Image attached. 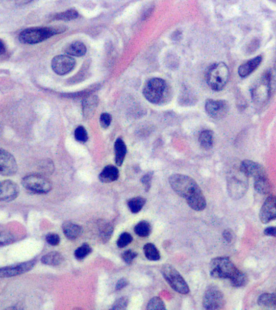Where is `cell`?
Segmentation results:
<instances>
[{"label": "cell", "mask_w": 276, "mask_h": 310, "mask_svg": "<svg viewBox=\"0 0 276 310\" xmlns=\"http://www.w3.org/2000/svg\"><path fill=\"white\" fill-rule=\"evenodd\" d=\"M120 176V172L117 167L114 166H107L99 176L100 181L102 182H112L117 181Z\"/></svg>", "instance_id": "obj_18"}, {"label": "cell", "mask_w": 276, "mask_h": 310, "mask_svg": "<svg viewBox=\"0 0 276 310\" xmlns=\"http://www.w3.org/2000/svg\"><path fill=\"white\" fill-rule=\"evenodd\" d=\"M247 178L248 177L242 171L241 175H232L230 178H228V189L231 197L239 199L244 196L248 187Z\"/></svg>", "instance_id": "obj_8"}, {"label": "cell", "mask_w": 276, "mask_h": 310, "mask_svg": "<svg viewBox=\"0 0 276 310\" xmlns=\"http://www.w3.org/2000/svg\"><path fill=\"white\" fill-rule=\"evenodd\" d=\"M146 205V199L142 197H135L128 201V206L132 213H137L142 209Z\"/></svg>", "instance_id": "obj_26"}, {"label": "cell", "mask_w": 276, "mask_h": 310, "mask_svg": "<svg viewBox=\"0 0 276 310\" xmlns=\"http://www.w3.org/2000/svg\"><path fill=\"white\" fill-rule=\"evenodd\" d=\"M273 295H274L275 299H276V291H275V292L274 293H273Z\"/></svg>", "instance_id": "obj_49"}, {"label": "cell", "mask_w": 276, "mask_h": 310, "mask_svg": "<svg viewBox=\"0 0 276 310\" xmlns=\"http://www.w3.org/2000/svg\"><path fill=\"white\" fill-rule=\"evenodd\" d=\"M210 275L216 279H228L230 281L239 271L235 265L227 257H218L211 261Z\"/></svg>", "instance_id": "obj_5"}, {"label": "cell", "mask_w": 276, "mask_h": 310, "mask_svg": "<svg viewBox=\"0 0 276 310\" xmlns=\"http://www.w3.org/2000/svg\"><path fill=\"white\" fill-rule=\"evenodd\" d=\"M97 105V99L96 98V96L93 97H87V99H85V101H83V109L85 112L87 111V113L90 111L95 109V107Z\"/></svg>", "instance_id": "obj_36"}, {"label": "cell", "mask_w": 276, "mask_h": 310, "mask_svg": "<svg viewBox=\"0 0 276 310\" xmlns=\"http://www.w3.org/2000/svg\"><path fill=\"white\" fill-rule=\"evenodd\" d=\"M152 178H153V173H151V172L146 174V175H145L142 178V182L145 187H146V191H148V190L151 188Z\"/></svg>", "instance_id": "obj_42"}, {"label": "cell", "mask_w": 276, "mask_h": 310, "mask_svg": "<svg viewBox=\"0 0 276 310\" xmlns=\"http://www.w3.org/2000/svg\"><path fill=\"white\" fill-rule=\"evenodd\" d=\"M259 218L262 223H269L276 219V196H269L265 201L259 212Z\"/></svg>", "instance_id": "obj_15"}, {"label": "cell", "mask_w": 276, "mask_h": 310, "mask_svg": "<svg viewBox=\"0 0 276 310\" xmlns=\"http://www.w3.org/2000/svg\"><path fill=\"white\" fill-rule=\"evenodd\" d=\"M46 241L51 246H57L59 244L60 237L56 233H49L46 236Z\"/></svg>", "instance_id": "obj_41"}, {"label": "cell", "mask_w": 276, "mask_h": 310, "mask_svg": "<svg viewBox=\"0 0 276 310\" xmlns=\"http://www.w3.org/2000/svg\"><path fill=\"white\" fill-rule=\"evenodd\" d=\"M223 238L226 242H228V243H230L233 239V231H231L230 230H226V231H224L223 234Z\"/></svg>", "instance_id": "obj_43"}, {"label": "cell", "mask_w": 276, "mask_h": 310, "mask_svg": "<svg viewBox=\"0 0 276 310\" xmlns=\"http://www.w3.org/2000/svg\"><path fill=\"white\" fill-rule=\"evenodd\" d=\"M134 231L140 237H148L151 232V224L149 223L148 221H140L139 223L135 226Z\"/></svg>", "instance_id": "obj_27"}, {"label": "cell", "mask_w": 276, "mask_h": 310, "mask_svg": "<svg viewBox=\"0 0 276 310\" xmlns=\"http://www.w3.org/2000/svg\"><path fill=\"white\" fill-rule=\"evenodd\" d=\"M52 69L59 76H65L70 73L75 66V60L68 55H58L52 60Z\"/></svg>", "instance_id": "obj_10"}, {"label": "cell", "mask_w": 276, "mask_h": 310, "mask_svg": "<svg viewBox=\"0 0 276 310\" xmlns=\"http://www.w3.org/2000/svg\"><path fill=\"white\" fill-rule=\"evenodd\" d=\"M63 260H64L63 256L56 251L47 254L41 258L42 263L49 265V266H57V265L61 264L63 262Z\"/></svg>", "instance_id": "obj_23"}, {"label": "cell", "mask_w": 276, "mask_h": 310, "mask_svg": "<svg viewBox=\"0 0 276 310\" xmlns=\"http://www.w3.org/2000/svg\"><path fill=\"white\" fill-rule=\"evenodd\" d=\"M126 153H127V147H126L125 143L121 138H118L115 142V154H116V163L119 167H121V165L123 164Z\"/></svg>", "instance_id": "obj_20"}, {"label": "cell", "mask_w": 276, "mask_h": 310, "mask_svg": "<svg viewBox=\"0 0 276 310\" xmlns=\"http://www.w3.org/2000/svg\"><path fill=\"white\" fill-rule=\"evenodd\" d=\"M143 250H144L145 256L149 260L157 261L161 258L159 251L157 247L152 243H147V244L145 245Z\"/></svg>", "instance_id": "obj_25"}, {"label": "cell", "mask_w": 276, "mask_h": 310, "mask_svg": "<svg viewBox=\"0 0 276 310\" xmlns=\"http://www.w3.org/2000/svg\"><path fill=\"white\" fill-rule=\"evenodd\" d=\"M13 240V236L10 232H0V246L10 244Z\"/></svg>", "instance_id": "obj_38"}, {"label": "cell", "mask_w": 276, "mask_h": 310, "mask_svg": "<svg viewBox=\"0 0 276 310\" xmlns=\"http://www.w3.org/2000/svg\"><path fill=\"white\" fill-rule=\"evenodd\" d=\"M199 142L205 150H209L213 146V132L211 130H204L199 137Z\"/></svg>", "instance_id": "obj_24"}, {"label": "cell", "mask_w": 276, "mask_h": 310, "mask_svg": "<svg viewBox=\"0 0 276 310\" xmlns=\"http://www.w3.org/2000/svg\"><path fill=\"white\" fill-rule=\"evenodd\" d=\"M128 285V281L126 279H121L120 281L117 282V286H116V289L121 290L124 287H126Z\"/></svg>", "instance_id": "obj_44"}, {"label": "cell", "mask_w": 276, "mask_h": 310, "mask_svg": "<svg viewBox=\"0 0 276 310\" xmlns=\"http://www.w3.org/2000/svg\"><path fill=\"white\" fill-rule=\"evenodd\" d=\"M147 310H165L166 306L162 299L158 297H153L149 301L148 306L146 307Z\"/></svg>", "instance_id": "obj_33"}, {"label": "cell", "mask_w": 276, "mask_h": 310, "mask_svg": "<svg viewBox=\"0 0 276 310\" xmlns=\"http://www.w3.org/2000/svg\"><path fill=\"white\" fill-rule=\"evenodd\" d=\"M2 129H3V128H2V125H1V124H0V135L2 134Z\"/></svg>", "instance_id": "obj_48"}, {"label": "cell", "mask_w": 276, "mask_h": 310, "mask_svg": "<svg viewBox=\"0 0 276 310\" xmlns=\"http://www.w3.org/2000/svg\"><path fill=\"white\" fill-rule=\"evenodd\" d=\"M145 98L154 104H161L169 98L170 88L165 80L159 78H153L149 80L143 88Z\"/></svg>", "instance_id": "obj_2"}, {"label": "cell", "mask_w": 276, "mask_h": 310, "mask_svg": "<svg viewBox=\"0 0 276 310\" xmlns=\"http://www.w3.org/2000/svg\"><path fill=\"white\" fill-rule=\"evenodd\" d=\"M20 189L16 183L11 181L0 182V201H12L18 196Z\"/></svg>", "instance_id": "obj_16"}, {"label": "cell", "mask_w": 276, "mask_h": 310, "mask_svg": "<svg viewBox=\"0 0 276 310\" xmlns=\"http://www.w3.org/2000/svg\"><path fill=\"white\" fill-rule=\"evenodd\" d=\"M128 305V300L127 297H121L115 301L113 306H112V310H125L127 308Z\"/></svg>", "instance_id": "obj_37"}, {"label": "cell", "mask_w": 276, "mask_h": 310, "mask_svg": "<svg viewBox=\"0 0 276 310\" xmlns=\"http://www.w3.org/2000/svg\"><path fill=\"white\" fill-rule=\"evenodd\" d=\"M240 169L247 177H252L253 180L267 176V171L262 165L251 160H244L242 162Z\"/></svg>", "instance_id": "obj_14"}, {"label": "cell", "mask_w": 276, "mask_h": 310, "mask_svg": "<svg viewBox=\"0 0 276 310\" xmlns=\"http://www.w3.org/2000/svg\"><path fill=\"white\" fill-rule=\"evenodd\" d=\"M172 189L178 196L186 199L187 204L195 211H202L207 206L206 199L197 182L189 176L175 174L169 178Z\"/></svg>", "instance_id": "obj_1"}, {"label": "cell", "mask_w": 276, "mask_h": 310, "mask_svg": "<svg viewBox=\"0 0 276 310\" xmlns=\"http://www.w3.org/2000/svg\"><path fill=\"white\" fill-rule=\"evenodd\" d=\"M162 276L175 291L181 294H187L190 289L183 276L177 270L170 264H166L162 268Z\"/></svg>", "instance_id": "obj_6"}, {"label": "cell", "mask_w": 276, "mask_h": 310, "mask_svg": "<svg viewBox=\"0 0 276 310\" xmlns=\"http://www.w3.org/2000/svg\"><path fill=\"white\" fill-rule=\"evenodd\" d=\"M225 298L218 287L211 286L206 290L203 299V308L206 310H221L225 306Z\"/></svg>", "instance_id": "obj_9"}, {"label": "cell", "mask_w": 276, "mask_h": 310, "mask_svg": "<svg viewBox=\"0 0 276 310\" xmlns=\"http://www.w3.org/2000/svg\"><path fill=\"white\" fill-rule=\"evenodd\" d=\"M205 110L212 118L221 119L228 112V104L225 101L208 100L205 103Z\"/></svg>", "instance_id": "obj_12"}, {"label": "cell", "mask_w": 276, "mask_h": 310, "mask_svg": "<svg viewBox=\"0 0 276 310\" xmlns=\"http://www.w3.org/2000/svg\"><path fill=\"white\" fill-rule=\"evenodd\" d=\"M17 171V163L12 154L0 148V175L13 176Z\"/></svg>", "instance_id": "obj_11"}, {"label": "cell", "mask_w": 276, "mask_h": 310, "mask_svg": "<svg viewBox=\"0 0 276 310\" xmlns=\"http://www.w3.org/2000/svg\"><path fill=\"white\" fill-rule=\"evenodd\" d=\"M229 77L228 66L223 62L215 63L208 68L206 80L208 86L216 91H222L226 87Z\"/></svg>", "instance_id": "obj_4"}, {"label": "cell", "mask_w": 276, "mask_h": 310, "mask_svg": "<svg viewBox=\"0 0 276 310\" xmlns=\"http://www.w3.org/2000/svg\"><path fill=\"white\" fill-rule=\"evenodd\" d=\"M230 282L231 284L233 285V287H243L245 285H247V282H248V277H247V274H245L244 272H242L239 270V271L236 274V276L233 279H231Z\"/></svg>", "instance_id": "obj_30"}, {"label": "cell", "mask_w": 276, "mask_h": 310, "mask_svg": "<svg viewBox=\"0 0 276 310\" xmlns=\"http://www.w3.org/2000/svg\"><path fill=\"white\" fill-rule=\"evenodd\" d=\"M32 1H33V0H15V2L18 6H24V5L28 4Z\"/></svg>", "instance_id": "obj_46"}, {"label": "cell", "mask_w": 276, "mask_h": 310, "mask_svg": "<svg viewBox=\"0 0 276 310\" xmlns=\"http://www.w3.org/2000/svg\"><path fill=\"white\" fill-rule=\"evenodd\" d=\"M112 232H113V227L111 224L103 222L100 226V234L101 239L103 240V242H107L110 239Z\"/></svg>", "instance_id": "obj_31"}, {"label": "cell", "mask_w": 276, "mask_h": 310, "mask_svg": "<svg viewBox=\"0 0 276 310\" xmlns=\"http://www.w3.org/2000/svg\"><path fill=\"white\" fill-rule=\"evenodd\" d=\"M5 52H6V46L2 41L0 40V55L4 54Z\"/></svg>", "instance_id": "obj_47"}, {"label": "cell", "mask_w": 276, "mask_h": 310, "mask_svg": "<svg viewBox=\"0 0 276 310\" xmlns=\"http://www.w3.org/2000/svg\"><path fill=\"white\" fill-rule=\"evenodd\" d=\"M35 261L22 262L19 264L8 266V267L0 268V278H7L12 276H19L21 274L26 273L32 269L35 266Z\"/></svg>", "instance_id": "obj_13"}, {"label": "cell", "mask_w": 276, "mask_h": 310, "mask_svg": "<svg viewBox=\"0 0 276 310\" xmlns=\"http://www.w3.org/2000/svg\"><path fill=\"white\" fill-rule=\"evenodd\" d=\"M62 230L65 236L70 240H75L82 234V230L81 226L72 222H66L62 226Z\"/></svg>", "instance_id": "obj_19"}, {"label": "cell", "mask_w": 276, "mask_h": 310, "mask_svg": "<svg viewBox=\"0 0 276 310\" xmlns=\"http://www.w3.org/2000/svg\"><path fill=\"white\" fill-rule=\"evenodd\" d=\"M258 306L263 307H276V301L273 293H263L258 299Z\"/></svg>", "instance_id": "obj_28"}, {"label": "cell", "mask_w": 276, "mask_h": 310, "mask_svg": "<svg viewBox=\"0 0 276 310\" xmlns=\"http://www.w3.org/2000/svg\"><path fill=\"white\" fill-rule=\"evenodd\" d=\"M137 254L135 251H132V250H128L126 251L122 254V258H123L124 262H125L128 264H130L131 262L134 260V258L137 257Z\"/></svg>", "instance_id": "obj_39"}, {"label": "cell", "mask_w": 276, "mask_h": 310, "mask_svg": "<svg viewBox=\"0 0 276 310\" xmlns=\"http://www.w3.org/2000/svg\"><path fill=\"white\" fill-rule=\"evenodd\" d=\"M261 62H262V57L258 56L252 60H250L244 64H242V66H240L239 69H238L239 76L242 78L249 76L251 74L253 73V71H255L256 69L258 68Z\"/></svg>", "instance_id": "obj_17"}, {"label": "cell", "mask_w": 276, "mask_h": 310, "mask_svg": "<svg viewBox=\"0 0 276 310\" xmlns=\"http://www.w3.org/2000/svg\"><path fill=\"white\" fill-rule=\"evenodd\" d=\"M100 122L101 127L103 129H107L109 127L112 122V116L108 113H103L101 114L100 118Z\"/></svg>", "instance_id": "obj_40"}, {"label": "cell", "mask_w": 276, "mask_h": 310, "mask_svg": "<svg viewBox=\"0 0 276 310\" xmlns=\"http://www.w3.org/2000/svg\"><path fill=\"white\" fill-rule=\"evenodd\" d=\"M254 189L256 192L262 195H266L269 193L272 190V186L271 182H269L268 177H261V178L256 179L254 180Z\"/></svg>", "instance_id": "obj_22"}, {"label": "cell", "mask_w": 276, "mask_h": 310, "mask_svg": "<svg viewBox=\"0 0 276 310\" xmlns=\"http://www.w3.org/2000/svg\"><path fill=\"white\" fill-rule=\"evenodd\" d=\"M132 242V235L128 232H125L119 237L118 240H117V246L120 248H124V247L128 246V244H130Z\"/></svg>", "instance_id": "obj_35"}, {"label": "cell", "mask_w": 276, "mask_h": 310, "mask_svg": "<svg viewBox=\"0 0 276 310\" xmlns=\"http://www.w3.org/2000/svg\"><path fill=\"white\" fill-rule=\"evenodd\" d=\"M66 52L67 54L75 57H82L84 56L87 52V47L84 44L80 41H75L71 45H69L66 49Z\"/></svg>", "instance_id": "obj_21"}, {"label": "cell", "mask_w": 276, "mask_h": 310, "mask_svg": "<svg viewBox=\"0 0 276 310\" xmlns=\"http://www.w3.org/2000/svg\"><path fill=\"white\" fill-rule=\"evenodd\" d=\"M62 27H30L24 30L19 36L21 42L27 45L41 43L54 35L64 32Z\"/></svg>", "instance_id": "obj_3"}, {"label": "cell", "mask_w": 276, "mask_h": 310, "mask_svg": "<svg viewBox=\"0 0 276 310\" xmlns=\"http://www.w3.org/2000/svg\"><path fill=\"white\" fill-rule=\"evenodd\" d=\"M92 247L89 245L85 243L76 250L75 252V256L78 259H83L92 253Z\"/></svg>", "instance_id": "obj_32"}, {"label": "cell", "mask_w": 276, "mask_h": 310, "mask_svg": "<svg viewBox=\"0 0 276 310\" xmlns=\"http://www.w3.org/2000/svg\"><path fill=\"white\" fill-rule=\"evenodd\" d=\"M264 234L267 236L276 237V226L275 227H268L264 231Z\"/></svg>", "instance_id": "obj_45"}, {"label": "cell", "mask_w": 276, "mask_h": 310, "mask_svg": "<svg viewBox=\"0 0 276 310\" xmlns=\"http://www.w3.org/2000/svg\"><path fill=\"white\" fill-rule=\"evenodd\" d=\"M22 184L26 189L35 193L45 194L50 192L52 183L41 175H29L23 179Z\"/></svg>", "instance_id": "obj_7"}, {"label": "cell", "mask_w": 276, "mask_h": 310, "mask_svg": "<svg viewBox=\"0 0 276 310\" xmlns=\"http://www.w3.org/2000/svg\"><path fill=\"white\" fill-rule=\"evenodd\" d=\"M75 137L78 142L85 143L88 140V134L87 130L83 126H78L75 131Z\"/></svg>", "instance_id": "obj_34"}, {"label": "cell", "mask_w": 276, "mask_h": 310, "mask_svg": "<svg viewBox=\"0 0 276 310\" xmlns=\"http://www.w3.org/2000/svg\"><path fill=\"white\" fill-rule=\"evenodd\" d=\"M78 12L74 9L68 10V11H66V12L55 14L53 16V19L55 21H73V20L78 18Z\"/></svg>", "instance_id": "obj_29"}]
</instances>
